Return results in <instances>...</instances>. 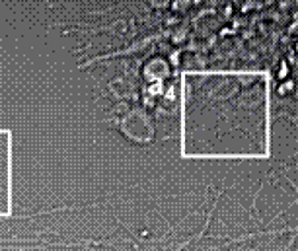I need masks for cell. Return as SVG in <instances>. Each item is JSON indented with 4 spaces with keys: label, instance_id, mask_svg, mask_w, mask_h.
Wrapping results in <instances>:
<instances>
[{
    "label": "cell",
    "instance_id": "6da1fadb",
    "mask_svg": "<svg viewBox=\"0 0 298 251\" xmlns=\"http://www.w3.org/2000/svg\"><path fill=\"white\" fill-rule=\"evenodd\" d=\"M10 154H12V132L0 129V216L12 212V193H10Z\"/></svg>",
    "mask_w": 298,
    "mask_h": 251
}]
</instances>
